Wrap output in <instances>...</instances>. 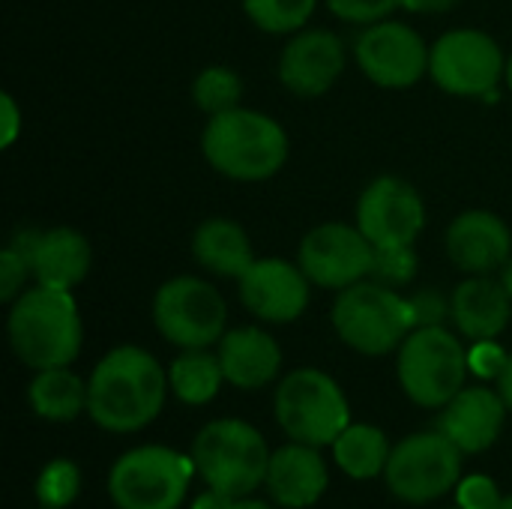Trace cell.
Returning <instances> with one entry per match:
<instances>
[{"instance_id": "obj_19", "label": "cell", "mask_w": 512, "mask_h": 509, "mask_svg": "<svg viewBox=\"0 0 512 509\" xmlns=\"http://www.w3.org/2000/svg\"><path fill=\"white\" fill-rule=\"evenodd\" d=\"M507 402L492 387H465L441 408L438 432H444L465 456L486 453L498 444L507 423Z\"/></svg>"}, {"instance_id": "obj_40", "label": "cell", "mask_w": 512, "mask_h": 509, "mask_svg": "<svg viewBox=\"0 0 512 509\" xmlns=\"http://www.w3.org/2000/svg\"><path fill=\"white\" fill-rule=\"evenodd\" d=\"M234 509H273V507H270V504H264V501H255V498H240Z\"/></svg>"}, {"instance_id": "obj_44", "label": "cell", "mask_w": 512, "mask_h": 509, "mask_svg": "<svg viewBox=\"0 0 512 509\" xmlns=\"http://www.w3.org/2000/svg\"><path fill=\"white\" fill-rule=\"evenodd\" d=\"M453 509H462V507H453Z\"/></svg>"}, {"instance_id": "obj_21", "label": "cell", "mask_w": 512, "mask_h": 509, "mask_svg": "<svg viewBox=\"0 0 512 509\" xmlns=\"http://www.w3.org/2000/svg\"><path fill=\"white\" fill-rule=\"evenodd\" d=\"M225 384L237 390H261L282 372V348L264 327H234L216 345Z\"/></svg>"}, {"instance_id": "obj_37", "label": "cell", "mask_w": 512, "mask_h": 509, "mask_svg": "<svg viewBox=\"0 0 512 509\" xmlns=\"http://www.w3.org/2000/svg\"><path fill=\"white\" fill-rule=\"evenodd\" d=\"M456 6H459V0H402V9L417 12V15H441Z\"/></svg>"}, {"instance_id": "obj_16", "label": "cell", "mask_w": 512, "mask_h": 509, "mask_svg": "<svg viewBox=\"0 0 512 509\" xmlns=\"http://www.w3.org/2000/svg\"><path fill=\"white\" fill-rule=\"evenodd\" d=\"M279 81L300 99H318L336 87L345 72V45L333 30L303 27L288 36L279 54Z\"/></svg>"}, {"instance_id": "obj_26", "label": "cell", "mask_w": 512, "mask_h": 509, "mask_svg": "<svg viewBox=\"0 0 512 509\" xmlns=\"http://www.w3.org/2000/svg\"><path fill=\"white\" fill-rule=\"evenodd\" d=\"M225 384V372L219 363V354H210L207 348L183 351L171 366H168V387L177 402L183 405H207L219 396Z\"/></svg>"}, {"instance_id": "obj_15", "label": "cell", "mask_w": 512, "mask_h": 509, "mask_svg": "<svg viewBox=\"0 0 512 509\" xmlns=\"http://www.w3.org/2000/svg\"><path fill=\"white\" fill-rule=\"evenodd\" d=\"M240 303L264 324H294L312 297V282L300 264L285 258H255V264L237 279Z\"/></svg>"}, {"instance_id": "obj_20", "label": "cell", "mask_w": 512, "mask_h": 509, "mask_svg": "<svg viewBox=\"0 0 512 509\" xmlns=\"http://www.w3.org/2000/svg\"><path fill=\"white\" fill-rule=\"evenodd\" d=\"M264 486L279 507L309 509L324 498L330 486V474L318 447L291 441L273 450Z\"/></svg>"}, {"instance_id": "obj_3", "label": "cell", "mask_w": 512, "mask_h": 509, "mask_svg": "<svg viewBox=\"0 0 512 509\" xmlns=\"http://www.w3.org/2000/svg\"><path fill=\"white\" fill-rule=\"evenodd\" d=\"M201 153L219 177L234 183H261L285 168L291 141L279 120L240 105L207 120L201 132Z\"/></svg>"}, {"instance_id": "obj_11", "label": "cell", "mask_w": 512, "mask_h": 509, "mask_svg": "<svg viewBox=\"0 0 512 509\" xmlns=\"http://www.w3.org/2000/svg\"><path fill=\"white\" fill-rule=\"evenodd\" d=\"M507 57L495 36L477 27L441 33L429 51V78L450 96L486 99L504 81Z\"/></svg>"}, {"instance_id": "obj_8", "label": "cell", "mask_w": 512, "mask_h": 509, "mask_svg": "<svg viewBox=\"0 0 512 509\" xmlns=\"http://www.w3.org/2000/svg\"><path fill=\"white\" fill-rule=\"evenodd\" d=\"M195 474L192 456L147 444L123 453L108 474V495L117 509H177Z\"/></svg>"}, {"instance_id": "obj_17", "label": "cell", "mask_w": 512, "mask_h": 509, "mask_svg": "<svg viewBox=\"0 0 512 509\" xmlns=\"http://www.w3.org/2000/svg\"><path fill=\"white\" fill-rule=\"evenodd\" d=\"M33 270V282L45 288L72 291L81 285L93 267V246L75 228H48V231H18L12 237Z\"/></svg>"}, {"instance_id": "obj_38", "label": "cell", "mask_w": 512, "mask_h": 509, "mask_svg": "<svg viewBox=\"0 0 512 509\" xmlns=\"http://www.w3.org/2000/svg\"><path fill=\"white\" fill-rule=\"evenodd\" d=\"M234 507H237V498L222 495V492H216V489H207L204 495H198V498L192 501V509H234Z\"/></svg>"}, {"instance_id": "obj_34", "label": "cell", "mask_w": 512, "mask_h": 509, "mask_svg": "<svg viewBox=\"0 0 512 509\" xmlns=\"http://www.w3.org/2000/svg\"><path fill=\"white\" fill-rule=\"evenodd\" d=\"M507 360H510V351H504L498 345V339L471 342V348H468V369L480 381H498L507 369Z\"/></svg>"}, {"instance_id": "obj_42", "label": "cell", "mask_w": 512, "mask_h": 509, "mask_svg": "<svg viewBox=\"0 0 512 509\" xmlns=\"http://www.w3.org/2000/svg\"><path fill=\"white\" fill-rule=\"evenodd\" d=\"M504 81H507V87H510V93H512V54L507 57V72H504Z\"/></svg>"}, {"instance_id": "obj_33", "label": "cell", "mask_w": 512, "mask_h": 509, "mask_svg": "<svg viewBox=\"0 0 512 509\" xmlns=\"http://www.w3.org/2000/svg\"><path fill=\"white\" fill-rule=\"evenodd\" d=\"M27 279H33V270H30V261L27 255L18 249V246H6L0 252V300L3 303H12L21 291H27Z\"/></svg>"}, {"instance_id": "obj_12", "label": "cell", "mask_w": 512, "mask_h": 509, "mask_svg": "<svg viewBox=\"0 0 512 509\" xmlns=\"http://www.w3.org/2000/svg\"><path fill=\"white\" fill-rule=\"evenodd\" d=\"M426 39L402 21H375L363 27L354 42V60L360 72L384 90H408L429 75Z\"/></svg>"}, {"instance_id": "obj_24", "label": "cell", "mask_w": 512, "mask_h": 509, "mask_svg": "<svg viewBox=\"0 0 512 509\" xmlns=\"http://www.w3.org/2000/svg\"><path fill=\"white\" fill-rule=\"evenodd\" d=\"M30 411L48 423H72L87 411V381H81L69 366L42 369L27 387Z\"/></svg>"}, {"instance_id": "obj_6", "label": "cell", "mask_w": 512, "mask_h": 509, "mask_svg": "<svg viewBox=\"0 0 512 509\" xmlns=\"http://www.w3.org/2000/svg\"><path fill=\"white\" fill-rule=\"evenodd\" d=\"M396 375L414 405L438 411L465 390L468 348L447 327H417L399 345Z\"/></svg>"}, {"instance_id": "obj_30", "label": "cell", "mask_w": 512, "mask_h": 509, "mask_svg": "<svg viewBox=\"0 0 512 509\" xmlns=\"http://www.w3.org/2000/svg\"><path fill=\"white\" fill-rule=\"evenodd\" d=\"M417 252L414 246H393V249H375V261H372V276L375 282L387 285V288H405L414 282L417 276Z\"/></svg>"}, {"instance_id": "obj_32", "label": "cell", "mask_w": 512, "mask_h": 509, "mask_svg": "<svg viewBox=\"0 0 512 509\" xmlns=\"http://www.w3.org/2000/svg\"><path fill=\"white\" fill-rule=\"evenodd\" d=\"M411 321L417 327H444V321L453 315V300L444 297L438 288H420L408 297Z\"/></svg>"}, {"instance_id": "obj_36", "label": "cell", "mask_w": 512, "mask_h": 509, "mask_svg": "<svg viewBox=\"0 0 512 509\" xmlns=\"http://www.w3.org/2000/svg\"><path fill=\"white\" fill-rule=\"evenodd\" d=\"M0 111H3L0 144H3V150H9L18 141L21 129H24V114H21V108H18V102H15L12 93H0Z\"/></svg>"}, {"instance_id": "obj_13", "label": "cell", "mask_w": 512, "mask_h": 509, "mask_svg": "<svg viewBox=\"0 0 512 509\" xmlns=\"http://www.w3.org/2000/svg\"><path fill=\"white\" fill-rule=\"evenodd\" d=\"M375 246L366 234L348 222H324L315 225L297 249V264L309 276L315 288L345 291L372 276Z\"/></svg>"}, {"instance_id": "obj_5", "label": "cell", "mask_w": 512, "mask_h": 509, "mask_svg": "<svg viewBox=\"0 0 512 509\" xmlns=\"http://www.w3.org/2000/svg\"><path fill=\"white\" fill-rule=\"evenodd\" d=\"M330 321L336 336L363 357H384L414 330L408 297L375 279H363L345 291H336Z\"/></svg>"}, {"instance_id": "obj_10", "label": "cell", "mask_w": 512, "mask_h": 509, "mask_svg": "<svg viewBox=\"0 0 512 509\" xmlns=\"http://www.w3.org/2000/svg\"><path fill=\"white\" fill-rule=\"evenodd\" d=\"M462 450L444 432H417L399 441L384 468L387 489L402 504H432L462 480Z\"/></svg>"}, {"instance_id": "obj_7", "label": "cell", "mask_w": 512, "mask_h": 509, "mask_svg": "<svg viewBox=\"0 0 512 509\" xmlns=\"http://www.w3.org/2000/svg\"><path fill=\"white\" fill-rule=\"evenodd\" d=\"M273 414L291 441L309 447H333L351 426V408L342 387L327 372L309 366L294 369L279 381Z\"/></svg>"}, {"instance_id": "obj_14", "label": "cell", "mask_w": 512, "mask_h": 509, "mask_svg": "<svg viewBox=\"0 0 512 509\" xmlns=\"http://www.w3.org/2000/svg\"><path fill=\"white\" fill-rule=\"evenodd\" d=\"M354 222L375 249L414 246L426 228V204L408 180L384 174L360 192Z\"/></svg>"}, {"instance_id": "obj_2", "label": "cell", "mask_w": 512, "mask_h": 509, "mask_svg": "<svg viewBox=\"0 0 512 509\" xmlns=\"http://www.w3.org/2000/svg\"><path fill=\"white\" fill-rule=\"evenodd\" d=\"M9 348L33 372L72 366L84 345V324L72 291L33 285L9 303Z\"/></svg>"}, {"instance_id": "obj_9", "label": "cell", "mask_w": 512, "mask_h": 509, "mask_svg": "<svg viewBox=\"0 0 512 509\" xmlns=\"http://www.w3.org/2000/svg\"><path fill=\"white\" fill-rule=\"evenodd\" d=\"M228 306L225 297L198 276H174L153 294V327L156 333L183 348H213L225 336Z\"/></svg>"}, {"instance_id": "obj_31", "label": "cell", "mask_w": 512, "mask_h": 509, "mask_svg": "<svg viewBox=\"0 0 512 509\" xmlns=\"http://www.w3.org/2000/svg\"><path fill=\"white\" fill-rule=\"evenodd\" d=\"M324 3L330 15H336L345 24H360V27L390 18L402 6V0H324Z\"/></svg>"}, {"instance_id": "obj_28", "label": "cell", "mask_w": 512, "mask_h": 509, "mask_svg": "<svg viewBox=\"0 0 512 509\" xmlns=\"http://www.w3.org/2000/svg\"><path fill=\"white\" fill-rule=\"evenodd\" d=\"M318 9V0H243L246 18L273 36H291L303 30Z\"/></svg>"}, {"instance_id": "obj_29", "label": "cell", "mask_w": 512, "mask_h": 509, "mask_svg": "<svg viewBox=\"0 0 512 509\" xmlns=\"http://www.w3.org/2000/svg\"><path fill=\"white\" fill-rule=\"evenodd\" d=\"M81 495V471L69 459H51L36 477V501L45 509H66Z\"/></svg>"}, {"instance_id": "obj_45", "label": "cell", "mask_w": 512, "mask_h": 509, "mask_svg": "<svg viewBox=\"0 0 512 509\" xmlns=\"http://www.w3.org/2000/svg\"><path fill=\"white\" fill-rule=\"evenodd\" d=\"M42 509H45V507H42Z\"/></svg>"}, {"instance_id": "obj_39", "label": "cell", "mask_w": 512, "mask_h": 509, "mask_svg": "<svg viewBox=\"0 0 512 509\" xmlns=\"http://www.w3.org/2000/svg\"><path fill=\"white\" fill-rule=\"evenodd\" d=\"M498 393L504 396L507 408L512 411V351H510V360H507V369H504V375L498 378Z\"/></svg>"}, {"instance_id": "obj_4", "label": "cell", "mask_w": 512, "mask_h": 509, "mask_svg": "<svg viewBox=\"0 0 512 509\" xmlns=\"http://www.w3.org/2000/svg\"><path fill=\"white\" fill-rule=\"evenodd\" d=\"M270 456L264 435L252 423L234 417L207 423L192 444V462L207 489L237 501L267 483Z\"/></svg>"}, {"instance_id": "obj_27", "label": "cell", "mask_w": 512, "mask_h": 509, "mask_svg": "<svg viewBox=\"0 0 512 509\" xmlns=\"http://www.w3.org/2000/svg\"><path fill=\"white\" fill-rule=\"evenodd\" d=\"M192 102L207 117L234 111L243 102V78L231 66H204L192 81Z\"/></svg>"}, {"instance_id": "obj_41", "label": "cell", "mask_w": 512, "mask_h": 509, "mask_svg": "<svg viewBox=\"0 0 512 509\" xmlns=\"http://www.w3.org/2000/svg\"><path fill=\"white\" fill-rule=\"evenodd\" d=\"M501 282H504V288H507V294L512 297V255H510V261L501 267Z\"/></svg>"}, {"instance_id": "obj_35", "label": "cell", "mask_w": 512, "mask_h": 509, "mask_svg": "<svg viewBox=\"0 0 512 509\" xmlns=\"http://www.w3.org/2000/svg\"><path fill=\"white\" fill-rule=\"evenodd\" d=\"M504 501L498 483L486 474H471L462 477L456 486V507L462 509H495Z\"/></svg>"}, {"instance_id": "obj_25", "label": "cell", "mask_w": 512, "mask_h": 509, "mask_svg": "<svg viewBox=\"0 0 512 509\" xmlns=\"http://www.w3.org/2000/svg\"><path fill=\"white\" fill-rule=\"evenodd\" d=\"M390 453H393V447H390L387 435L372 423H351L333 444L339 471L360 483L381 477L390 462Z\"/></svg>"}, {"instance_id": "obj_22", "label": "cell", "mask_w": 512, "mask_h": 509, "mask_svg": "<svg viewBox=\"0 0 512 509\" xmlns=\"http://www.w3.org/2000/svg\"><path fill=\"white\" fill-rule=\"evenodd\" d=\"M450 300H453L450 321L456 324V333L471 342L498 339L510 327L512 297L501 279L468 276L462 285H456Z\"/></svg>"}, {"instance_id": "obj_1", "label": "cell", "mask_w": 512, "mask_h": 509, "mask_svg": "<svg viewBox=\"0 0 512 509\" xmlns=\"http://www.w3.org/2000/svg\"><path fill=\"white\" fill-rule=\"evenodd\" d=\"M168 390V372L150 351L117 345L87 378V414L111 435H132L162 414Z\"/></svg>"}, {"instance_id": "obj_43", "label": "cell", "mask_w": 512, "mask_h": 509, "mask_svg": "<svg viewBox=\"0 0 512 509\" xmlns=\"http://www.w3.org/2000/svg\"><path fill=\"white\" fill-rule=\"evenodd\" d=\"M495 509H512V495H504V501H501Z\"/></svg>"}, {"instance_id": "obj_23", "label": "cell", "mask_w": 512, "mask_h": 509, "mask_svg": "<svg viewBox=\"0 0 512 509\" xmlns=\"http://www.w3.org/2000/svg\"><path fill=\"white\" fill-rule=\"evenodd\" d=\"M195 264L219 279H240L255 264V249L243 225L225 216H210L192 231Z\"/></svg>"}, {"instance_id": "obj_18", "label": "cell", "mask_w": 512, "mask_h": 509, "mask_svg": "<svg viewBox=\"0 0 512 509\" xmlns=\"http://www.w3.org/2000/svg\"><path fill=\"white\" fill-rule=\"evenodd\" d=\"M444 246L456 270L468 276H492L510 261L512 234L498 213L465 210L450 222Z\"/></svg>"}]
</instances>
